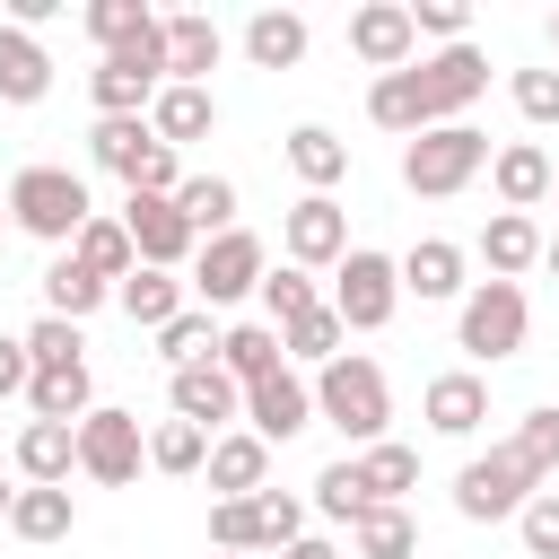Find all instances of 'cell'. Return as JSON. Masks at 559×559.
Instances as JSON below:
<instances>
[{
	"label": "cell",
	"instance_id": "obj_1",
	"mask_svg": "<svg viewBox=\"0 0 559 559\" xmlns=\"http://www.w3.org/2000/svg\"><path fill=\"white\" fill-rule=\"evenodd\" d=\"M314 419H323V428H341L358 454H367V445H384V419H393L384 367H376V358H358V349H341L332 367H314Z\"/></svg>",
	"mask_w": 559,
	"mask_h": 559
},
{
	"label": "cell",
	"instance_id": "obj_2",
	"mask_svg": "<svg viewBox=\"0 0 559 559\" xmlns=\"http://www.w3.org/2000/svg\"><path fill=\"white\" fill-rule=\"evenodd\" d=\"M87 218H96V201H87V183H79L70 166H17V175H9V227H26L35 245L70 253Z\"/></svg>",
	"mask_w": 559,
	"mask_h": 559
},
{
	"label": "cell",
	"instance_id": "obj_3",
	"mask_svg": "<svg viewBox=\"0 0 559 559\" xmlns=\"http://www.w3.org/2000/svg\"><path fill=\"white\" fill-rule=\"evenodd\" d=\"M87 157H96L105 175H122L131 192H183V148H166V140L148 131V114L96 122V131H87Z\"/></svg>",
	"mask_w": 559,
	"mask_h": 559
},
{
	"label": "cell",
	"instance_id": "obj_4",
	"mask_svg": "<svg viewBox=\"0 0 559 559\" xmlns=\"http://www.w3.org/2000/svg\"><path fill=\"white\" fill-rule=\"evenodd\" d=\"M489 157H498V148H489V131H472V122H437V131L402 140V183H411L419 201H454Z\"/></svg>",
	"mask_w": 559,
	"mask_h": 559
},
{
	"label": "cell",
	"instance_id": "obj_5",
	"mask_svg": "<svg viewBox=\"0 0 559 559\" xmlns=\"http://www.w3.org/2000/svg\"><path fill=\"white\" fill-rule=\"evenodd\" d=\"M524 332H533V306H524V288H515V280H472V297L454 306V349H463V358H480V367L515 358V349H524Z\"/></svg>",
	"mask_w": 559,
	"mask_h": 559
},
{
	"label": "cell",
	"instance_id": "obj_6",
	"mask_svg": "<svg viewBox=\"0 0 559 559\" xmlns=\"http://www.w3.org/2000/svg\"><path fill=\"white\" fill-rule=\"evenodd\" d=\"M157 87H166V17H157V35H140L131 52H105V61L87 70L96 122H114V114H148V105H157Z\"/></svg>",
	"mask_w": 559,
	"mask_h": 559
},
{
	"label": "cell",
	"instance_id": "obj_7",
	"mask_svg": "<svg viewBox=\"0 0 559 559\" xmlns=\"http://www.w3.org/2000/svg\"><path fill=\"white\" fill-rule=\"evenodd\" d=\"M262 271H271V253H262V236L253 227H227V236H210L201 253H192V297L218 314V306H245V297H262Z\"/></svg>",
	"mask_w": 559,
	"mask_h": 559
},
{
	"label": "cell",
	"instance_id": "obj_8",
	"mask_svg": "<svg viewBox=\"0 0 559 559\" xmlns=\"http://www.w3.org/2000/svg\"><path fill=\"white\" fill-rule=\"evenodd\" d=\"M393 306H402V262H393V253L349 245V253H341V271H332V314H341L349 332H384V323H393Z\"/></svg>",
	"mask_w": 559,
	"mask_h": 559
},
{
	"label": "cell",
	"instance_id": "obj_9",
	"mask_svg": "<svg viewBox=\"0 0 559 559\" xmlns=\"http://www.w3.org/2000/svg\"><path fill=\"white\" fill-rule=\"evenodd\" d=\"M533 489H542V480L515 463V445H489V454H472V463L454 472V515H463V524H507V515H524Z\"/></svg>",
	"mask_w": 559,
	"mask_h": 559
},
{
	"label": "cell",
	"instance_id": "obj_10",
	"mask_svg": "<svg viewBox=\"0 0 559 559\" xmlns=\"http://www.w3.org/2000/svg\"><path fill=\"white\" fill-rule=\"evenodd\" d=\"M140 463H148L140 411H114V402H96V411L79 419V472H87V480H105V489H131V480H140Z\"/></svg>",
	"mask_w": 559,
	"mask_h": 559
},
{
	"label": "cell",
	"instance_id": "obj_11",
	"mask_svg": "<svg viewBox=\"0 0 559 559\" xmlns=\"http://www.w3.org/2000/svg\"><path fill=\"white\" fill-rule=\"evenodd\" d=\"M280 245H288L297 271H341V253H349V210H341L332 192H306V201H288Z\"/></svg>",
	"mask_w": 559,
	"mask_h": 559
},
{
	"label": "cell",
	"instance_id": "obj_12",
	"mask_svg": "<svg viewBox=\"0 0 559 559\" xmlns=\"http://www.w3.org/2000/svg\"><path fill=\"white\" fill-rule=\"evenodd\" d=\"M122 227H131V245H140L148 271H175V262L201 253V236H192V218L175 210V192H131V201H122Z\"/></svg>",
	"mask_w": 559,
	"mask_h": 559
},
{
	"label": "cell",
	"instance_id": "obj_13",
	"mask_svg": "<svg viewBox=\"0 0 559 559\" xmlns=\"http://www.w3.org/2000/svg\"><path fill=\"white\" fill-rule=\"evenodd\" d=\"M419 79H428V105H437V122H463V114L489 96V52L463 35V44L428 52V61H419Z\"/></svg>",
	"mask_w": 559,
	"mask_h": 559
},
{
	"label": "cell",
	"instance_id": "obj_14",
	"mask_svg": "<svg viewBox=\"0 0 559 559\" xmlns=\"http://www.w3.org/2000/svg\"><path fill=\"white\" fill-rule=\"evenodd\" d=\"M166 402H175V419H192V428H227V419H245V384L218 367V358H201V367H175L166 376Z\"/></svg>",
	"mask_w": 559,
	"mask_h": 559
},
{
	"label": "cell",
	"instance_id": "obj_15",
	"mask_svg": "<svg viewBox=\"0 0 559 559\" xmlns=\"http://www.w3.org/2000/svg\"><path fill=\"white\" fill-rule=\"evenodd\" d=\"M245 428H253L262 445H288L297 428H314V384H306L297 367H280V376L245 384Z\"/></svg>",
	"mask_w": 559,
	"mask_h": 559
},
{
	"label": "cell",
	"instance_id": "obj_16",
	"mask_svg": "<svg viewBox=\"0 0 559 559\" xmlns=\"http://www.w3.org/2000/svg\"><path fill=\"white\" fill-rule=\"evenodd\" d=\"M349 52L384 79V70H411L419 61V26H411V9L402 0H367L358 17H349Z\"/></svg>",
	"mask_w": 559,
	"mask_h": 559
},
{
	"label": "cell",
	"instance_id": "obj_17",
	"mask_svg": "<svg viewBox=\"0 0 559 559\" xmlns=\"http://www.w3.org/2000/svg\"><path fill=\"white\" fill-rule=\"evenodd\" d=\"M218 52H227L218 17H201V9H175L166 17V87H210Z\"/></svg>",
	"mask_w": 559,
	"mask_h": 559
},
{
	"label": "cell",
	"instance_id": "obj_18",
	"mask_svg": "<svg viewBox=\"0 0 559 559\" xmlns=\"http://www.w3.org/2000/svg\"><path fill=\"white\" fill-rule=\"evenodd\" d=\"M402 297H419V306H463L472 297V280H463V245L454 236H419L411 253H402Z\"/></svg>",
	"mask_w": 559,
	"mask_h": 559
},
{
	"label": "cell",
	"instance_id": "obj_19",
	"mask_svg": "<svg viewBox=\"0 0 559 559\" xmlns=\"http://www.w3.org/2000/svg\"><path fill=\"white\" fill-rule=\"evenodd\" d=\"M367 122H376V131H402V140L437 131V105H428V79H419V61H411V70H384V79L367 87Z\"/></svg>",
	"mask_w": 559,
	"mask_h": 559
},
{
	"label": "cell",
	"instance_id": "obj_20",
	"mask_svg": "<svg viewBox=\"0 0 559 559\" xmlns=\"http://www.w3.org/2000/svg\"><path fill=\"white\" fill-rule=\"evenodd\" d=\"M70 472H79V428L26 419V428H17V480H26V489H70Z\"/></svg>",
	"mask_w": 559,
	"mask_h": 559
},
{
	"label": "cell",
	"instance_id": "obj_21",
	"mask_svg": "<svg viewBox=\"0 0 559 559\" xmlns=\"http://www.w3.org/2000/svg\"><path fill=\"white\" fill-rule=\"evenodd\" d=\"M489 183H498V201H507V210H524V218H533V210L550 201V183H559V166H550V157H542L533 140H507V148L489 157Z\"/></svg>",
	"mask_w": 559,
	"mask_h": 559
},
{
	"label": "cell",
	"instance_id": "obj_22",
	"mask_svg": "<svg viewBox=\"0 0 559 559\" xmlns=\"http://www.w3.org/2000/svg\"><path fill=\"white\" fill-rule=\"evenodd\" d=\"M210 489H218V498H262V489H271V445H262L253 428H227V437L210 445Z\"/></svg>",
	"mask_w": 559,
	"mask_h": 559
},
{
	"label": "cell",
	"instance_id": "obj_23",
	"mask_svg": "<svg viewBox=\"0 0 559 559\" xmlns=\"http://www.w3.org/2000/svg\"><path fill=\"white\" fill-rule=\"evenodd\" d=\"M542 245H550V236H542L524 210H498V218L480 227V262H489V280H515V288H524V271L542 262Z\"/></svg>",
	"mask_w": 559,
	"mask_h": 559
},
{
	"label": "cell",
	"instance_id": "obj_24",
	"mask_svg": "<svg viewBox=\"0 0 559 559\" xmlns=\"http://www.w3.org/2000/svg\"><path fill=\"white\" fill-rule=\"evenodd\" d=\"M419 411H428L437 437H472V428L489 419V384H480L472 367H454V376H437V384L419 393Z\"/></svg>",
	"mask_w": 559,
	"mask_h": 559
},
{
	"label": "cell",
	"instance_id": "obj_25",
	"mask_svg": "<svg viewBox=\"0 0 559 559\" xmlns=\"http://www.w3.org/2000/svg\"><path fill=\"white\" fill-rule=\"evenodd\" d=\"M148 131H157L166 148H192V140H210V131H218V96H210V87H157Z\"/></svg>",
	"mask_w": 559,
	"mask_h": 559
},
{
	"label": "cell",
	"instance_id": "obj_26",
	"mask_svg": "<svg viewBox=\"0 0 559 559\" xmlns=\"http://www.w3.org/2000/svg\"><path fill=\"white\" fill-rule=\"evenodd\" d=\"M105 297H114V280H96L79 253H52V262H44V314H61V323H87Z\"/></svg>",
	"mask_w": 559,
	"mask_h": 559
},
{
	"label": "cell",
	"instance_id": "obj_27",
	"mask_svg": "<svg viewBox=\"0 0 559 559\" xmlns=\"http://www.w3.org/2000/svg\"><path fill=\"white\" fill-rule=\"evenodd\" d=\"M52 87V52L26 26H0V105H44Z\"/></svg>",
	"mask_w": 559,
	"mask_h": 559
},
{
	"label": "cell",
	"instance_id": "obj_28",
	"mask_svg": "<svg viewBox=\"0 0 559 559\" xmlns=\"http://www.w3.org/2000/svg\"><path fill=\"white\" fill-rule=\"evenodd\" d=\"M245 61L253 70H297L306 61V17L297 9H253L245 17Z\"/></svg>",
	"mask_w": 559,
	"mask_h": 559
},
{
	"label": "cell",
	"instance_id": "obj_29",
	"mask_svg": "<svg viewBox=\"0 0 559 559\" xmlns=\"http://www.w3.org/2000/svg\"><path fill=\"white\" fill-rule=\"evenodd\" d=\"M288 166H297L306 192H332V183L349 175V140L323 131V122H297V131H288Z\"/></svg>",
	"mask_w": 559,
	"mask_h": 559
},
{
	"label": "cell",
	"instance_id": "obj_30",
	"mask_svg": "<svg viewBox=\"0 0 559 559\" xmlns=\"http://www.w3.org/2000/svg\"><path fill=\"white\" fill-rule=\"evenodd\" d=\"M183 288H192V280H175V271H148V262H140V271H131V280L114 288V306H122L131 323H148V332H166V323L183 314Z\"/></svg>",
	"mask_w": 559,
	"mask_h": 559
},
{
	"label": "cell",
	"instance_id": "obj_31",
	"mask_svg": "<svg viewBox=\"0 0 559 559\" xmlns=\"http://www.w3.org/2000/svg\"><path fill=\"white\" fill-rule=\"evenodd\" d=\"M70 524H79V498L70 489H26L17 480V498H9V533L17 542H70Z\"/></svg>",
	"mask_w": 559,
	"mask_h": 559
},
{
	"label": "cell",
	"instance_id": "obj_32",
	"mask_svg": "<svg viewBox=\"0 0 559 559\" xmlns=\"http://www.w3.org/2000/svg\"><path fill=\"white\" fill-rule=\"evenodd\" d=\"M218 367H227L236 384H262V376H280V367H288V349H280V332H271V323H227Z\"/></svg>",
	"mask_w": 559,
	"mask_h": 559
},
{
	"label": "cell",
	"instance_id": "obj_33",
	"mask_svg": "<svg viewBox=\"0 0 559 559\" xmlns=\"http://www.w3.org/2000/svg\"><path fill=\"white\" fill-rule=\"evenodd\" d=\"M26 411H35V419H61V428H79V419L96 411V384H87V367H44V376L26 384Z\"/></svg>",
	"mask_w": 559,
	"mask_h": 559
},
{
	"label": "cell",
	"instance_id": "obj_34",
	"mask_svg": "<svg viewBox=\"0 0 559 559\" xmlns=\"http://www.w3.org/2000/svg\"><path fill=\"white\" fill-rule=\"evenodd\" d=\"M210 428H192V419H157L148 428V472H166V480H192V472H210Z\"/></svg>",
	"mask_w": 559,
	"mask_h": 559
},
{
	"label": "cell",
	"instance_id": "obj_35",
	"mask_svg": "<svg viewBox=\"0 0 559 559\" xmlns=\"http://www.w3.org/2000/svg\"><path fill=\"white\" fill-rule=\"evenodd\" d=\"M79 26L96 35V52H131L140 35H157V9H148V0H87Z\"/></svg>",
	"mask_w": 559,
	"mask_h": 559
},
{
	"label": "cell",
	"instance_id": "obj_36",
	"mask_svg": "<svg viewBox=\"0 0 559 559\" xmlns=\"http://www.w3.org/2000/svg\"><path fill=\"white\" fill-rule=\"evenodd\" d=\"M70 253H79V262H87L96 280H114V288H122V280L140 271V245H131V227H122V218H87Z\"/></svg>",
	"mask_w": 559,
	"mask_h": 559
},
{
	"label": "cell",
	"instance_id": "obj_37",
	"mask_svg": "<svg viewBox=\"0 0 559 559\" xmlns=\"http://www.w3.org/2000/svg\"><path fill=\"white\" fill-rule=\"evenodd\" d=\"M175 210H183V218H192V236L210 245V236H227V227H236V183H227V175H183Z\"/></svg>",
	"mask_w": 559,
	"mask_h": 559
},
{
	"label": "cell",
	"instance_id": "obj_38",
	"mask_svg": "<svg viewBox=\"0 0 559 559\" xmlns=\"http://www.w3.org/2000/svg\"><path fill=\"white\" fill-rule=\"evenodd\" d=\"M367 507H376V489H367L358 454H341V463H323V472H314V515H332V524H358Z\"/></svg>",
	"mask_w": 559,
	"mask_h": 559
},
{
	"label": "cell",
	"instance_id": "obj_39",
	"mask_svg": "<svg viewBox=\"0 0 559 559\" xmlns=\"http://www.w3.org/2000/svg\"><path fill=\"white\" fill-rule=\"evenodd\" d=\"M349 550H358V559H411V550H419L411 507H367V515L349 524Z\"/></svg>",
	"mask_w": 559,
	"mask_h": 559
},
{
	"label": "cell",
	"instance_id": "obj_40",
	"mask_svg": "<svg viewBox=\"0 0 559 559\" xmlns=\"http://www.w3.org/2000/svg\"><path fill=\"white\" fill-rule=\"evenodd\" d=\"M218 341H227V332L210 323V306H183V314L157 332V358H166V376H175V367H201V358H218Z\"/></svg>",
	"mask_w": 559,
	"mask_h": 559
},
{
	"label": "cell",
	"instance_id": "obj_41",
	"mask_svg": "<svg viewBox=\"0 0 559 559\" xmlns=\"http://www.w3.org/2000/svg\"><path fill=\"white\" fill-rule=\"evenodd\" d=\"M341 341H349V323L332 314V297H323L314 314H297V323L280 332V349H288L297 367H332V358H341Z\"/></svg>",
	"mask_w": 559,
	"mask_h": 559
},
{
	"label": "cell",
	"instance_id": "obj_42",
	"mask_svg": "<svg viewBox=\"0 0 559 559\" xmlns=\"http://www.w3.org/2000/svg\"><path fill=\"white\" fill-rule=\"evenodd\" d=\"M358 472H367V489H376V507H402V489H419V445H367L358 454Z\"/></svg>",
	"mask_w": 559,
	"mask_h": 559
},
{
	"label": "cell",
	"instance_id": "obj_43",
	"mask_svg": "<svg viewBox=\"0 0 559 559\" xmlns=\"http://www.w3.org/2000/svg\"><path fill=\"white\" fill-rule=\"evenodd\" d=\"M314 306H323V297H314V271H297V262H288V271H262V323H271V332H288V323L314 314Z\"/></svg>",
	"mask_w": 559,
	"mask_h": 559
},
{
	"label": "cell",
	"instance_id": "obj_44",
	"mask_svg": "<svg viewBox=\"0 0 559 559\" xmlns=\"http://www.w3.org/2000/svg\"><path fill=\"white\" fill-rule=\"evenodd\" d=\"M507 445H515V463H524V472H533V480H542V489H550V480H559V411H524V419H515V437H507Z\"/></svg>",
	"mask_w": 559,
	"mask_h": 559
},
{
	"label": "cell",
	"instance_id": "obj_45",
	"mask_svg": "<svg viewBox=\"0 0 559 559\" xmlns=\"http://www.w3.org/2000/svg\"><path fill=\"white\" fill-rule=\"evenodd\" d=\"M26 358H35V376H44V367H87V341H79V323L35 314V323H26Z\"/></svg>",
	"mask_w": 559,
	"mask_h": 559
},
{
	"label": "cell",
	"instance_id": "obj_46",
	"mask_svg": "<svg viewBox=\"0 0 559 559\" xmlns=\"http://www.w3.org/2000/svg\"><path fill=\"white\" fill-rule=\"evenodd\" d=\"M515 533H524V550H533V559H559V489H533V498H524V515H515Z\"/></svg>",
	"mask_w": 559,
	"mask_h": 559
},
{
	"label": "cell",
	"instance_id": "obj_47",
	"mask_svg": "<svg viewBox=\"0 0 559 559\" xmlns=\"http://www.w3.org/2000/svg\"><path fill=\"white\" fill-rule=\"evenodd\" d=\"M210 542H218V550H262L253 498H218V507H210Z\"/></svg>",
	"mask_w": 559,
	"mask_h": 559
},
{
	"label": "cell",
	"instance_id": "obj_48",
	"mask_svg": "<svg viewBox=\"0 0 559 559\" xmlns=\"http://www.w3.org/2000/svg\"><path fill=\"white\" fill-rule=\"evenodd\" d=\"M507 96H515V114H524V122H559V70H515V79H507Z\"/></svg>",
	"mask_w": 559,
	"mask_h": 559
},
{
	"label": "cell",
	"instance_id": "obj_49",
	"mask_svg": "<svg viewBox=\"0 0 559 559\" xmlns=\"http://www.w3.org/2000/svg\"><path fill=\"white\" fill-rule=\"evenodd\" d=\"M411 26H419V35H437V44H463V26H472V17H463V0H419V9H411Z\"/></svg>",
	"mask_w": 559,
	"mask_h": 559
},
{
	"label": "cell",
	"instance_id": "obj_50",
	"mask_svg": "<svg viewBox=\"0 0 559 559\" xmlns=\"http://www.w3.org/2000/svg\"><path fill=\"white\" fill-rule=\"evenodd\" d=\"M35 384V358H26V332H0V402Z\"/></svg>",
	"mask_w": 559,
	"mask_h": 559
},
{
	"label": "cell",
	"instance_id": "obj_51",
	"mask_svg": "<svg viewBox=\"0 0 559 559\" xmlns=\"http://www.w3.org/2000/svg\"><path fill=\"white\" fill-rule=\"evenodd\" d=\"M280 559H341V550H332V542H323V533H306V542H288V550H280Z\"/></svg>",
	"mask_w": 559,
	"mask_h": 559
},
{
	"label": "cell",
	"instance_id": "obj_52",
	"mask_svg": "<svg viewBox=\"0 0 559 559\" xmlns=\"http://www.w3.org/2000/svg\"><path fill=\"white\" fill-rule=\"evenodd\" d=\"M542 271H550V280H559V236H550V245H542Z\"/></svg>",
	"mask_w": 559,
	"mask_h": 559
},
{
	"label": "cell",
	"instance_id": "obj_53",
	"mask_svg": "<svg viewBox=\"0 0 559 559\" xmlns=\"http://www.w3.org/2000/svg\"><path fill=\"white\" fill-rule=\"evenodd\" d=\"M550 52H559V9H550Z\"/></svg>",
	"mask_w": 559,
	"mask_h": 559
},
{
	"label": "cell",
	"instance_id": "obj_54",
	"mask_svg": "<svg viewBox=\"0 0 559 559\" xmlns=\"http://www.w3.org/2000/svg\"><path fill=\"white\" fill-rule=\"evenodd\" d=\"M9 498H17V489H9V480H0V515H9Z\"/></svg>",
	"mask_w": 559,
	"mask_h": 559
},
{
	"label": "cell",
	"instance_id": "obj_55",
	"mask_svg": "<svg viewBox=\"0 0 559 559\" xmlns=\"http://www.w3.org/2000/svg\"><path fill=\"white\" fill-rule=\"evenodd\" d=\"M0 227H9V192H0Z\"/></svg>",
	"mask_w": 559,
	"mask_h": 559
},
{
	"label": "cell",
	"instance_id": "obj_56",
	"mask_svg": "<svg viewBox=\"0 0 559 559\" xmlns=\"http://www.w3.org/2000/svg\"><path fill=\"white\" fill-rule=\"evenodd\" d=\"M218 559H245V550H218Z\"/></svg>",
	"mask_w": 559,
	"mask_h": 559
},
{
	"label": "cell",
	"instance_id": "obj_57",
	"mask_svg": "<svg viewBox=\"0 0 559 559\" xmlns=\"http://www.w3.org/2000/svg\"><path fill=\"white\" fill-rule=\"evenodd\" d=\"M550 201H559V183H550Z\"/></svg>",
	"mask_w": 559,
	"mask_h": 559
}]
</instances>
